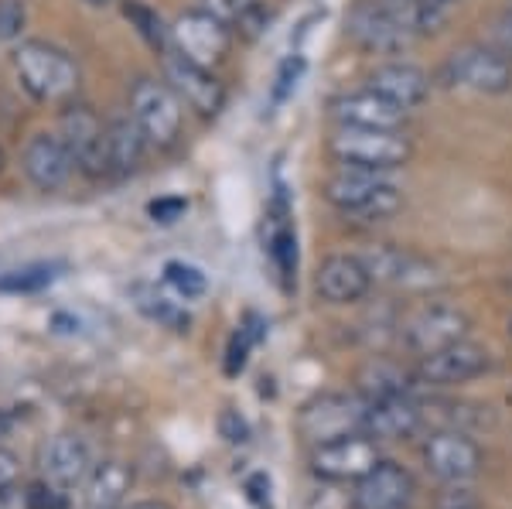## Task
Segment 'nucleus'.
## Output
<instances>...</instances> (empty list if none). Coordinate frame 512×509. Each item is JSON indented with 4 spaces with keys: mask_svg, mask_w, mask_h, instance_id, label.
<instances>
[{
    "mask_svg": "<svg viewBox=\"0 0 512 509\" xmlns=\"http://www.w3.org/2000/svg\"><path fill=\"white\" fill-rule=\"evenodd\" d=\"M345 35L369 55H403L424 38L414 11L400 0H359L345 18Z\"/></svg>",
    "mask_w": 512,
    "mask_h": 509,
    "instance_id": "obj_3",
    "label": "nucleus"
},
{
    "mask_svg": "<svg viewBox=\"0 0 512 509\" xmlns=\"http://www.w3.org/2000/svg\"><path fill=\"white\" fill-rule=\"evenodd\" d=\"M130 489H134V469L120 458L93 465L86 479V506L89 509H123Z\"/></svg>",
    "mask_w": 512,
    "mask_h": 509,
    "instance_id": "obj_27",
    "label": "nucleus"
},
{
    "mask_svg": "<svg viewBox=\"0 0 512 509\" xmlns=\"http://www.w3.org/2000/svg\"><path fill=\"white\" fill-rule=\"evenodd\" d=\"M263 332H267V322L260 315H246L243 322L236 325V332L229 335V346H226V376H239L250 363V352L263 342Z\"/></svg>",
    "mask_w": 512,
    "mask_h": 509,
    "instance_id": "obj_31",
    "label": "nucleus"
},
{
    "mask_svg": "<svg viewBox=\"0 0 512 509\" xmlns=\"http://www.w3.org/2000/svg\"><path fill=\"white\" fill-rule=\"evenodd\" d=\"M21 482V458L11 448H0V499H7Z\"/></svg>",
    "mask_w": 512,
    "mask_h": 509,
    "instance_id": "obj_39",
    "label": "nucleus"
},
{
    "mask_svg": "<svg viewBox=\"0 0 512 509\" xmlns=\"http://www.w3.org/2000/svg\"><path fill=\"white\" fill-rule=\"evenodd\" d=\"M297 434L315 445H328V441L349 438V434H362L366 424V400L359 393H318L308 404L297 410Z\"/></svg>",
    "mask_w": 512,
    "mask_h": 509,
    "instance_id": "obj_7",
    "label": "nucleus"
},
{
    "mask_svg": "<svg viewBox=\"0 0 512 509\" xmlns=\"http://www.w3.org/2000/svg\"><path fill=\"white\" fill-rule=\"evenodd\" d=\"M120 7H123V18L130 21V28L147 41V48H154L158 55L168 52L171 48V24L164 21L151 4H144V0H120Z\"/></svg>",
    "mask_w": 512,
    "mask_h": 509,
    "instance_id": "obj_30",
    "label": "nucleus"
},
{
    "mask_svg": "<svg viewBox=\"0 0 512 509\" xmlns=\"http://www.w3.org/2000/svg\"><path fill=\"white\" fill-rule=\"evenodd\" d=\"M198 7H205L212 18H219L233 35L246 41L263 38L270 31V24L277 21V11L267 0H202Z\"/></svg>",
    "mask_w": 512,
    "mask_h": 509,
    "instance_id": "obj_25",
    "label": "nucleus"
},
{
    "mask_svg": "<svg viewBox=\"0 0 512 509\" xmlns=\"http://www.w3.org/2000/svg\"><path fill=\"white\" fill-rule=\"evenodd\" d=\"M373 274H369L366 260L359 253H332V257L321 260L318 274H315V291L325 305L345 308V305H359L362 298H369L373 291Z\"/></svg>",
    "mask_w": 512,
    "mask_h": 509,
    "instance_id": "obj_17",
    "label": "nucleus"
},
{
    "mask_svg": "<svg viewBox=\"0 0 512 509\" xmlns=\"http://www.w3.org/2000/svg\"><path fill=\"white\" fill-rule=\"evenodd\" d=\"M444 79L478 96H506L512 89V59L502 55L499 48L468 45L448 59Z\"/></svg>",
    "mask_w": 512,
    "mask_h": 509,
    "instance_id": "obj_13",
    "label": "nucleus"
},
{
    "mask_svg": "<svg viewBox=\"0 0 512 509\" xmlns=\"http://www.w3.org/2000/svg\"><path fill=\"white\" fill-rule=\"evenodd\" d=\"M219 434L229 445H246V441H250V424H246V417L239 414V410L226 407L219 414Z\"/></svg>",
    "mask_w": 512,
    "mask_h": 509,
    "instance_id": "obj_38",
    "label": "nucleus"
},
{
    "mask_svg": "<svg viewBox=\"0 0 512 509\" xmlns=\"http://www.w3.org/2000/svg\"><path fill=\"white\" fill-rule=\"evenodd\" d=\"M4 164H7V151H4V144H0V175H4Z\"/></svg>",
    "mask_w": 512,
    "mask_h": 509,
    "instance_id": "obj_43",
    "label": "nucleus"
},
{
    "mask_svg": "<svg viewBox=\"0 0 512 509\" xmlns=\"http://www.w3.org/2000/svg\"><path fill=\"white\" fill-rule=\"evenodd\" d=\"M304 69H308L304 55H287V59L277 65L274 86H270V106H280V103L291 100L294 89H297V82H301V76H304Z\"/></svg>",
    "mask_w": 512,
    "mask_h": 509,
    "instance_id": "obj_34",
    "label": "nucleus"
},
{
    "mask_svg": "<svg viewBox=\"0 0 512 509\" xmlns=\"http://www.w3.org/2000/svg\"><path fill=\"white\" fill-rule=\"evenodd\" d=\"M79 4H86V7H93V11H106V7H113V4H120V0H79Z\"/></svg>",
    "mask_w": 512,
    "mask_h": 509,
    "instance_id": "obj_42",
    "label": "nucleus"
},
{
    "mask_svg": "<svg viewBox=\"0 0 512 509\" xmlns=\"http://www.w3.org/2000/svg\"><path fill=\"white\" fill-rule=\"evenodd\" d=\"M427 428L424 400H417V393H403V397H386V400H366V424L362 434L376 441H403L414 438Z\"/></svg>",
    "mask_w": 512,
    "mask_h": 509,
    "instance_id": "obj_21",
    "label": "nucleus"
},
{
    "mask_svg": "<svg viewBox=\"0 0 512 509\" xmlns=\"http://www.w3.org/2000/svg\"><path fill=\"white\" fill-rule=\"evenodd\" d=\"M93 448L89 441L76 431H62L55 434L45 445V455H41V469H45V479L55 482L62 489L72 486H86L89 472H93Z\"/></svg>",
    "mask_w": 512,
    "mask_h": 509,
    "instance_id": "obj_23",
    "label": "nucleus"
},
{
    "mask_svg": "<svg viewBox=\"0 0 512 509\" xmlns=\"http://www.w3.org/2000/svg\"><path fill=\"white\" fill-rule=\"evenodd\" d=\"M65 147H69L76 171L89 182H106L110 178V154H106V120L99 117L89 103H69L59 113V130Z\"/></svg>",
    "mask_w": 512,
    "mask_h": 509,
    "instance_id": "obj_6",
    "label": "nucleus"
},
{
    "mask_svg": "<svg viewBox=\"0 0 512 509\" xmlns=\"http://www.w3.org/2000/svg\"><path fill=\"white\" fill-rule=\"evenodd\" d=\"M21 171L35 192H62L76 175V161H72L69 147L55 130H38L21 147Z\"/></svg>",
    "mask_w": 512,
    "mask_h": 509,
    "instance_id": "obj_15",
    "label": "nucleus"
},
{
    "mask_svg": "<svg viewBox=\"0 0 512 509\" xmlns=\"http://www.w3.org/2000/svg\"><path fill=\"white\" fill-rule=\"evenodd\" d=\"M171 45L185 59L205 65V69H216V65L226 62L229 48H233V31L219 18H212L205 7H192V11H181L171 21Z\"/></svg>",
    "mask_w": 512,
    "mask_h": 509,
    "instance_id": "obj_14",
    "label": "nucleus"
},
{
    "mask_svg": "<svg viewBox=\"0 0 512 509\" xmlns=\"http://www.w3.org/2000/svg\"><path fill=\"white\" fill-rule=\"evenodd\" d=\"M509 339H512V318H509Z\"/></svg>",
    "mask_w": 512,
    "mask_h": 509,
    "instance_id": "obj_44",
    "label": "nucleus"
},
{
    "mask_svg": "<svg viewBox=\"0 0 512 509\" xmlns=\"http://www.w3.org/2000/svg\"><path fill=\"white\" fill-rule=\"evenodd\" d=\"M24 509H69V496H65L62 486L41 479L24 489Z\"/></svg>",
    "mask_w": 512,
    "mask_h": 509,
    "instance_id": "obj_36",
    "label": "nucleus"
},
{
    "mask_svg": "<svg viewBox=\"0 0 512 509\" xmlns=\"http://www.w3.org/2000/svg\"><path fill=\"white\" fill-rule=\"evenodd\" d=\"M379 462V445L369 434H349V438L328 441L311 448V472L325 482H359Z\"/></svg>",
    "mask_w": 512,
    "mask_h": 509,
    "instance_id": "obj_16",
    "label": "nucleus"
},
{
    "mask_svg": "<svg viewBox=\"0 0 512 509\" xmlns=\"http://www.w3.org/2000/svg\"><path fill=\"white\" fill-rule=\"evenodd\" d=\"M424 469L444 486H468L482 475L485 451L482 445L461 428H434L420 445Z\"/></svg>",
    "mask_w": 512,
    "mask_h": 509,
    "instance_id": "obj_9",
    "label": "nucleus"
},
{
    "mask_svg": "<svg viewBox=\"0 0 512 509\" xmlns=\"http://www.w3.org/2000/svg\"><path fill=\"white\" fill-rule=\"evenodd\" d=\"M414 492V475L393 458H379L373 469L355 482L352 509H410Z\"/></svg>",
    "mask_w": 512,
    "mask_h": 509,
    "instance_id": "obj_18",
    "label": "nucleus"
},
{
    "mask_svg": "<svg viewBox=\"0 0 512 509\" xmlns=\"http://www.w3.org/2000/svg\"><path fill=\"white\" fill-rule=\"evenodd\" d=\"M328 154L342 168L362 171H393L410 164L414 141L403 137V130H362V127H335Z\"/></svg>",
    "mask_w": 512,
    "mask_h": 509,
    "instance_id": "obj_5",
    "label": "nucleus"
},
{
    "mask_svg": "<svg viewBox=\"0 0 512 509\" xmlns=\"http://www.w3.org/2000/svg\"><path fill=\"white\" fill-rule=\"evenodd\" d=\"M420 387L414 369H403L393 359H373L362 366L359 373V397L362 400H386V397H403Z\"/></svg>",
    "mask_w": 512,
    "mask_h": 509,
    "instance_id": "obj_28",
    "label": "nucleus"
},
{
    "mask_svg": "<svg viewBox=\"0 0 512 509\" xmlns=\"http://www.w3.org/2000/svg\"><path fill=\"white\" fill-rule=\"evenodd\" d=\"M472 332V318H468L465 308L448 305V301H427L410 311L400 325V342L407 352L414 356H431V352L454 346V342L468 339Z\"/></svg>",
    "mask_w": 512,
    "mask_h": 509,
    "instance_id": "obj_10",
    "label": "nucleus"
},
{
    "mask_svg": "<svg viewBox=\"0 0 512 509\" xmlns=\"http://www.w3.org/2000/svg\"><path fill=\"white\" fill-rule=\"evenodd\" d=\"M366 260L373 284L393 287V291H407V294H424L444 287V274L434 260H427L424 253L407 250V246L396 243H376L369 250L359 253Z\"/></svg>",
    "mask_w": 512,
    "mask_h": 509,
    "instance_id": "obj_8",
    "label": "nucleus"
},
{
    "mask_svg": "<svg viewBox=\"0 0 512 509\" xmlns=\"http://www.w3.org/2000/svg\"><path fill=\"white\" fill-rule=\"evenodd\" d=\"M328 117L335 127H362V130H400L410 113L396 103L383 100L373 89H352L328 100Z\"/></svg>",
    "mask_w": 512,
    "mask_h": 509,
    "instance_id": "obj_20",
    "label": "nucleus"
},
{
    "mask_svg": "<svg viewBox=\"0 0 512 509\" xmlns=\"http://www.w3.org/2000/svg\"><path fill=\"white\" fill-rule=\"evenodd\" d=\"M123 509H171L168 503H161V499H140V503H130Z\"/></svg>",
    "mask_w": 512,
    "mask_h": 509,
    "instance_id": "obj_41",
    "label": "nucleus"
},
{
    "mask_svg": "<svg viewBox=\"0 0 512 509\" xmlns=\"http://www.w3.org/2000/svg\"><path fill=\"white\" fill-rule=\"evenodd\" d=\"M161 274H164V284H168L181 301H198V298H205V291H209L205 270L188 264V260H168Z\"/></svg>",
    "mask_w": 512,
    "mask_h": 509,
    "instance_id": "obj_32",
    "label": "nucleus"
},
{
    "mask_svg": "<svg viewBox=\"0 0 512 509\" xmlns=\"http://www.w3.org/2000/svg\"><path fill=\"white\" fill-rule=\"evenodd\" d=\"M489 369H492V352L472 339H461V342H454V346L431 352V356H420L414 366V376L420 387H427V390H448V387H461V383L478 380V376H485Z\"/></svg>",
    "mask_w": 512,
    "mask_h": 509,
    "instance_id": "obj_12",
    "label": "nucleus"
},
{
    "mask_svg": "<svg viewBox=\"0 0 512 509\" xmlns=\"http://www.w3.org/2000/svg\"><path fill=\"white\" fill-rule=\"evenodd\" d=\"M28 28V4L24 0H0V45H18Z\"/></svg>",
    "mask_w": 512,
    "mask_h": 509,
    "instance_id": "obj_35",
    "label": "nucleus"
},
{
    "mask_svg": "<svg viewBox=\"0 0 512 509\" xmlns=\"http://www.w3.org/2000/svg\"><path fill=\"white\" fill-rule=\"evenodd\" d=\"M188 212V199H181V195H164V199H154L151 205H147V216L154 219V223H178L181 216Z\"/></svg>",
    "mask_w": 512,
    "mask_h": 509,
    "instance_id": "obj_37",
    "label": "nucleus"
},
{
    "mask_svg": "<svg viewBox=\"0 0 512 509\" xmlns=\"http://www.w3.org/2000/svg\"><path fill=\"white\" fill-rule=\"evenodd\" d=\"M158 59H161V79L175 89L178 100L185 103L188 110H195L198 117H205V120L219 117V113L226 110V86L219 82L216 72L185 59L175 45H171L168 52H161Z\"/></svg>",
    "mask_w": 512,
    "mask_h": 509,
    "instance_id": "obj_11",
    "label": "nucleus"
},
{
    "mask_svg": "<svg viewBox=\"0 0 512 509\" xmlns=\"http://www.w3.org/2000/svg\"><path fill=\"white\" fill-rule=\"evenodd\" d=\"M127 113L144 130L147 144L158 151H171L178 147L181 134H185V103L164 79L137 76L127 86Z\"/></svg>",
    "mask_w": 512,
    "mask_h": 509,
    "instance_id": "obj_4",
    "label": "nucleus"
},
{
    "mask_svg": "<svg viewBox=\"0 0 512 509\" xmlns=\"http://www.w3.org/2000/svg\"><path fill=\"white\" fill-rule=\"evenodd\" d=\"M492 48H499L502 55L512 59V7L492 21Z\"/></svg>",
    "mask_w": 512,
    "mask_h": 509,
    "instance_id": "obj_40",
    "label": "nucleus"
},
{
    "mask_svg": "<svg viewBox=\"0 0 512 509\" xmlns=\"http://www.w3.org/2000/svg\"><path fill=\"white\" fill-rule=\"evenodd\" d=\"M321 199L342 216L383 223L403 205V188L393 182L390 171H362V168H338L321 182Z\"/></svg>",
    "mask_w": 512,
    "mask_h": 509,
    "instance_id": "obj_2",
    "label": "nucleus"
},
{
    "mask_svg": "<svg viewBox=\"0 0 512 509\" xmlns=\"http://www.w3.org/2000/svg\"><path fill=\"white\" fill-rule=\"evenodd\" d=\"M400 4L414 11V18L420 24V35H434V31H441L444 24H448L458 0H400Z\"/></svg>",
    "mask_w": 512,
    "mask_h": 509,
    "instance_id": "obj_33",
    "label": "nucleus"
},
{
    "mask_svg": "<svg viewBox=\"0 0 512 509\" xmlns=\"http://www.w3.org/2000/svg\"><path fill=\"white\" fill-rule=\"evenodd\" d=\"M62 274H65L62 260H35V264L4 270L0 274V294H38L45 287H52Z\"/></svg>",
    "mask_w": 512,
    "mask_h": 509,
    "instance_id": "obj_29",
    "label": "nucleus"
},
{
    "mask_svg": "<svg viewBox=\"0 0 512 509\" xmlns=\"http://www.w3.org/2000/svg\"><path fill=\"white\" fill-rule=\"evenodd\" d=\"M147 137L137 127L130 113L106 120V154H110V178L123 182V178H134L140 171V164L147 158Z\"/></svg>",
    "mask_w": 512,
    "mask_h": 509,
    "instance_id": "obj_24",
    "label": "nucleus"
},
{
    "mask_svg": "<svg viewBox=\"0 0 512 509\" xmlns=\"http://www.w3.org/2000/svg\"><path fill=\"white\" fill-rule=\"evenodd\" d=\"M366 89H373L383 100H390L400 106V110L410 113V110H417V106H424L427 96H431V76H427L417 62L383 59L369 69Z\"/></svg>",
    "mask_w": 512,
    "mask_h": 509,
    "instance_id": "obj_22",
    "label": "nucleus"
},
{
    "mask_svg": "<svg viewBox=\"0 0 512 509\" xmlns=\"http://www.w3.org/2000/svg\"><path fill=\"white\" fill-rule=\"evenodd\" d=\"M267 253L274 274L284 291L297 287V267H301V246H297V226H294V212L287 202L284 185H277L274 199L267 205Z\"/></svg>",
    "mask_w": 512,
    "mask_h": 509,
    "instance_id": "obj_19",
    "label": "nucleus"
},
{
    "mask_svg": "<svg viewBox=\"0 0 512 509\" xmlns=\"http://www.w3.org/2000/svg\"><path fill=\"white\" fill-rule=\"evenodd\" d=\"M21 89L41 106H69L79 100L82 72L65 48L41 38H24L11 52Z\"/></svg>",
    "mask_w": 512,
    "mask_h": 509,
    "instance_id": "obj_1",
    "label": "nucleus"
},
{
    "mask_svg": "<svg viewBox=\"0 0 512 509\" xmlns=\"http://www.w3.org/2000/svg\"><path fill=\"white\" fill-rule=\"evenodd\" d=\"M130 301H134V308L147 322H154L158 328H168V332H178V335H185L188 328H192V315H188V308L178 301V294L161 291L158 284L137 281L130 287Z\"/></svg>",
    "mask_w": 512,
    "mask_h": 509,
    "instance_id": "obj_26",
    "label": "nucleus"
}]
</instances>
